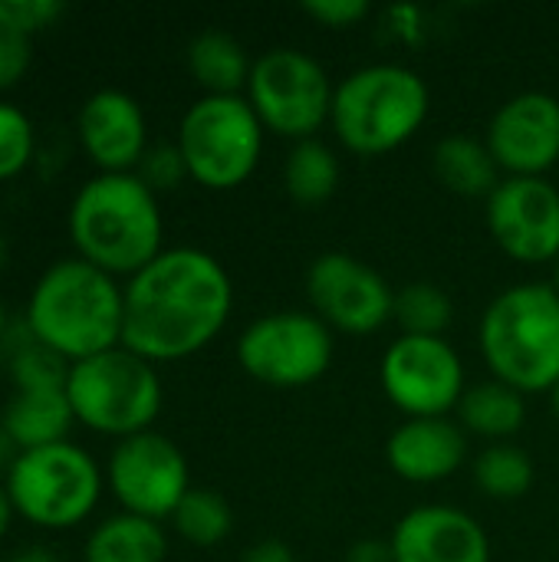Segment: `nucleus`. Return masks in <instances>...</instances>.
Here are the masks:
<instances>
[{
	"label": "nucleus",
	"mask_w": 559,
	"mask_h": 562,
	"mask_svg": "<svg viewBox=\"0 0 559 562\" xmlns=\"http://www.w3.org/2000/svg\"><path fill=\"white\" fill-rule=\"evenodd\" d=\"M76 425L66 389L63 392H13L3 402L0 428L20 451L46 448L69 441V428Z\"/></svg>",
	"instance_id": "6ab92c4d"
},
{
	"label": "nucleus",
	"mask_w": 559,
	"mask_h": 562,
	"mask_svg": "<svg viewBox=\"0 0 559 562\" xmlns=\"http://www.w3.org/2000/svg\"><path fill=\"white\" fill-rule=\"evenodd\" d=\"M63 13V0H0V30L33 40L36 33L56 26Z\"/></svg>",
	"instance_id": "c756f323"
},
{
	"label": "nucleus",
	"mask_w": 559,
	"mask_h": 562,
	"mask_svg": "<svg viewBox=\"0 0 559 562\" xmlns=\"http://www.w3.org/2000/svg\"><path fill=\"white\" fill-rule=\"evenodd\" d=\"M333 92L326 69L303 49L277 46L254 59L244 99L257 112L264 132L280 138L306 142L329 122Z\"/></svg>",
	"instance_id": "1a4fd4ad"
},
{
	"label": "nucleus",
	"mask_w": 559,
	"mask_h": 562,
	"mask_svg": "<svg viewBox=\"0 0 559 562\" xmlns=\"http://www.w3.org/2000/svg\"><path fill=\"white\" fill-rule=\"evenodd\" d=\"M550 405H554V412H557V418H559V382L554 385V392H550Z\"/></svg>",
	"instance_id": "a19ab883"
},
{
	"label": "nucleus",
	"mask_w": 559,
	"mask_h": 562,
	"mask_svg": "<svg viewBox=\"0 0 559 562\" xmlns=\"http://www.w3.org/2000/svg\"><path fill=\"white\" fill-rule=\"evenodd\" d=\"M66 398L76 425L125 441L152 431L161 415L165 389L158 369L125 346L72 362L66 379Z\"/></svg>",
	"instance_id": "423d86ee"
},
{
	"label": "nucleus",
	"mask_w": 559,
	"mask_h": 562,
	"mask_svg": "<svg viewBox=\"0 0 559 562\" xmlns=\"http://www.w3.org/2000/svg\"><path fill=\"white\" fill-rule=\"evenodd\" d=\"M165 557L168 537L161 524L122 510L99 520L82 543V562H165Z\"/></svg>",
	"instance_id": "aec40b11"
},
{
	"label": "nucleus",
	"mask_w": 559,
	"mask_h": 562,
	"mask_svg": "<svg viewBox=\"0 0 559 562\" xmlns=\"http://www.w3.org/2000/svg\"><path fill=\"white\" fill-rule=\"evenodd\" d=\"M468 458V435L451 418H405L385 445L389 468L409 484H441Z\"/></svg>",
	"instance_id": "a211bd4d"
},
{
	"label": "nucleus",
	"mask_w": 559,
	"mask_h": 562,
	"mask_svg": "<svg viewBox=\"0 0 559 562\" xmlns=\"http://www.w3.org/2000/svg\"><path fill=\"white\" fill-rule=\"evenodd\" d=\"M339 178H343V168H339V158L336 151L320 142V138H306V142H297L283 161V184H287V194L303 204V207H320L326 204L336 188H339Z\"/></svg>",
	"instance_id": "393cba45"
},
{
	"label": "nucleus",
	"mask_w": 559,
	"mask_h": 562,
	"mask_svg": "<svg viewBox=\"0 0 559 562\" xmlns=\"http://www.w3.org/2000/svg\"><path fill=\"white\" fill-rule=\"evenodd\" d=\"M550 286H554V290L559 293V257L554 260V283H550Z\"/></svg>",
	"instance_id": "79ce46f5"
},
{
	"label": "nucleus",
	"mask_w": 559,
	"mask_h": 562,
	"mask_svg": "<svg viewBox=\"0 0 559 562\" xmlns=\"http://www.w3.org/2000/svg\"><path fill=\"white\" fill-rule=\"evenodd\" d=\"M254 59L224 30H204L188 43V72L204 95H244Z\"/></svg>",
	"instance_id": "412c9836"
},
{
	"label": "nucleus",
	"mask_w": 559,
	"mask_h": 562,
	"mask_svg": "<svg viewBox=\"0 0 559 562\" xmlns=\"http://www.w3.org/2000/svg\"><path fill=\"white\" fill-rule=\"evenodd\" d=\"M16 454H20V448L10 441V435L0 428V474L7 477V471L13 468V461H16Z\"/></svg>",
	"instance_id": "e433bc0d"
},
{
	"label": "nucleus",
	"mask_w": 559,
	"mask_h": 562,
	"mask_svg": "<svg viewBox=\"0 0 559 562\" xmlns=\"http://www.w3.org/2000/svg\"><path fill=\"white\" fill-rule=\"evenodd\" d=\"M481 356L491 375L521 395L554 392L559 382V293L550 283H517L481 316Z\"/></svg>",
	"instance_id": "20e7f679"
},
{
	"label": "nucleus",
	"mask_w": 559,
	"mask_h": 562,
	"mask_svg": "<svg viewBox=\"0 0 559 562\" xmlns=\"http://www.w3.org/2000/svg\"><path fill=\"white\" fill-rule=\"evenodd\" d=\"M310 313L329 329L349 336H369L392 319L395 290L379 270L349 254H320L306 270Z\"/></svg>",
	"instance_id": "ddd939ff"
},
{
	"label": "nucleus",
	"mask_w": 559,
	"mask_h": 562,
	"mask_svg": "<svg viewBox=\"0 0 559 562\" xmlns=\"http://www.w3.org/2000/svg\"><path fill=\"white\" fill-rule=\"evenodd\" d=\"M461 415V428L471 435H481L494 445L514 438L524 422H527V395H521L517 389L491 379L481 385H471L458 405Z\"/></svg>",
	"instance_id": "b1692460"
},
{
	"label": "nucleus",
	"mask_w": 559,
	"mask_h": 562,
	"mask_svg": "<svg viewBox=\"0 0 559 562\" xmlns=\"http://www.w3.org/2000/svg\"><path fill=\"white\" fill-rule=\"evenodd\" d=\"M33 63V40L0 30V92H10L23 82Z\"/></svg>",
	"instance_id": "2f4dec72"
},
{
	"label": "nucleus",
	"mask_w": 559,
	"mask_h": 562,
	"mask_svg": "<svg viewBox=\"0 0 559 562\" xmlns=\"http://www.w3.org/2000/svg\"><path fill=\"white\" fill-rule=\"evenodd\" d=\"M3 372L13 385V392H63L69 379V362L59 359L53 349H46L20 319L10 323V333L0 346Z\"/></svg>",
	"instance_id": "5701e85b"
},
{
	"label": "nucleus",
	"mask_w": 559,
	"mask_h": 562,
	"mask_svg": "<svg viewBox=\"0 0 559 562\" xmlns=\"http://www.w3.org/2000/svg\"><path fill=\"white\" fill-rule=\"evenodd\" d=\"M10 562H59V557L49 547H26V550H20Z\"/></svg>",
	"instance_id": "4c0bfd02"
},
{
	"label": "nucleus",
	"mask_w": 559,
	"mask_h": 562,
	"mask_svg": "<svg viewBox=\"0 0 559 562\" xmlns=\"http://www.w3.org/2000/svg\"><path fill=\"white\" fill-rule=\"evenodd\" d=\"M13 517H16V510H13L10 494H7V487H3V481H0V543L7 540V533H10V527H13Z\"/></svg>",
	"instance_id": "c9c22d12"
},
{
	"label": "nucleus",
	"mask_w": 559,
	"mask_h": 562,
	"mask_svg": "<svg viewBox=\"0 0 559 562\" xmlns=\"http://www.w3.org/2000/svg\"><path fill=\"white\" fill-rule=\"evenodd\" d=\"M122 346L152 366L181 362L208 349L234 310L224 263L198 247H165L122 283Z\"/></svg>",
	"instance_id": "f257e3e1"
},
{
	"label": "nucleus",
	"mask_w": 559,
	"mask_h": 562,
	"mask_svg": "<svg viewBox=\"0 0 559 562\" xmlns=\"http://www.w3.org/2000/svg\"><path fill=\"white\" fill-rule=\"evenodd\" d=\"M395 562H491L484 527L458 507H415L392 530Z\"/></svg>",
	"instance_id": "f3484780"
},
{
	"label": "nucleus",
	"mask_w": 559,
	"mask_h": 562,
	"mask_svg": "<svg viewBox=\"0 0 559 562\" xmlns=\"http://www.w3.org/2000/svg\"><path fill=\"white\" fill-rule=\"evenodd\" d=\"M36 155V128L30 122V115L0 99V184L20 178Z\"/></svg>",
	"instance_id": "c85d7f7f"
},
{
	"label": "nucleus",
	"mask_w": 559,
	"mask_h": 562,
	"mask_svg": "<svg viewBox=\"0 0 559 562\" xmlns=\"http://www.w3.org/2000/svg\"><path fill=\"white\" fill-rule=\"evenodd\" d=\"M343 562H395V557H392V543L385 540H359L349 547Z\"/></svg>",
	"instance_id": "72a5a7b5"
},
{
	"label": "nucleus",
	"mask_w": 559,
	"mask_h": 562,
	"mask_svg": "<svg viewBox=\"0 0 559 562\" xmlns=\"http://www.w3.org/2000/svg\"><path fill=\"white\" fill-rule=\"evenodd\" d=\"M241 562H297V560H293V550H290L283 540H260V543H254V547L244 553V560Z\"/></svg>",
	"instance_id": "f704fd0d"
},
{
	"label": "nucleus",
	"mask_w": 559,
	"mask_h": 562,
	"mask_svg": "<svg viewBox=\"0 0 559 562\" xmlns=\"http://www.w3.org/2000/svg\"><path fill=\"white\" fill-rule=\"evenodd\" d=\"M135 175L155 191H175L185 178H188V168H185V158L178 151V145H152L142 158V165L135 168Z\"/></svg>",
	"instance_id": "7c9ffc66"
},
{
	"label": "nucleus",
	"mask_w": 559,
	"mask_h": 562,
	"mask_svg": "<svg viewBox=\"0 0 559 562\" xmlns=\"http://www.w3.org/2000/svg\"><path fill=\"white\" fill-rule=\"evenodd\" d=\"M303 10L310 20H316L329 30H349L369 16L366 0H306Z\"/></svg>",
	"instance_id": "473e14b6"
},
{
	"label": "nucleus",
	"mask_w": 559,
	"mask_h": 562,
	"mask_svg": "<svg viewBox=\"0 0 559 562\" xmlns=\"http://www.w3.org/2000/svg\"><path fill=\"white\" fill-rule=\"evenodd\" d=\"M237 362L270 389H306L333 362V329L310 310L267 313L241 333Z\"/></svg>",
	"instance_id": "9d476101"
},
{
	"label": "nucleus",
	"mask_w": 559,
	"mask_h": 562,
	"mask_svg": "<svg viewBox=\"0 0 559 562\" xmlns=\"http://www.w3.org/2000/svg\"><path fill=\"white\" fill-rule=\"evenodd\" d=\"M435 178L461 198H491L497 191L501 168L488 148V142H478L471 135H448L435 145L432 155Z\"/></svg>",
	"instance_id": "4be33fe9"
},
{
	"label": "nucleus",
	"mask_w": 559,
	"mask_h": 562,
	"mask_svg": "<svg viewBox=\"0 0 559 562\" xmlns=\"http://www.w3.org/2000/svg\"><path fill=\"white\" fill-rule=\"evenodd\" d=\"M264 125L244 95H201L178 125V151L188 178L208 191L241 188L260 165Z\"/></svg>",
	"instance_id": "6e6552de"
},
{
	"label": "nucleus",
	"mask_w": 559,
	"mask_h": 562,
	"mask_svg": "<svg viewBox=\"0 0 559 562\" xmlns=\"http://www.w3.org/2000/svg\"><path fill=\"white\" fill-rule=\"evenodd\" d=\"M76 257L115 280L145 270L165 250L158 194L135 175H92L72 194L66 214Z\"/></svg>",
	"instance_id": "f03ea898"
},
{
	"label": "nucleus",
	"mask_w": 559,
	"mask_h": 562,
	"mask_svg": "<svg viewBox=\"0 0 559 562\" xmlns=\"http://www.w3.org/2000/svg\"><path fill=\"white\" fill-rule=\"evenodd\" d=\"M0 562H10V560H0Z\"/></svg>",
	"instance_id": "37998d69"
},
{
	"label": "nucleus",
	"mask_w": 559,
	"mask_h": 562,
	"mask_svg": "<svg viewBox=\"0 0 559 562\" xmlns=\"http://www.w3.org/2000/svg\"><path fill=\"white\" fill-rule=\"evenodd\" d=\"M392 319L399 323L402 336H425L445 339V329L455 319V306L438 283H409L395 293Z\"/></svg>",
	"instance_id": "cd10ccee"
},
{
	"label": "nucleus",
	"mask_w": 559,
	"mask_h": 562,
	"mask_svg": "<svg viewBox=\"0 0 559 562\" xmlns=\"http://www.w3.org/2000/svg\"><path fill=\"white\" fill-rule=\"evenodd\" d=\"M488 231L517 263L559 257V191L547 178H504L488 198Z\"/></svg>",
	"instance_id": "4468645a"
},
{
	"label": "nucleus",
	"mask_w": 559,
	"mask_h": 562,
	"mask_svg": "<svg viewBox=\"0 0 559 562\" xmlns=\"http://www.w3.org/2000/svg\"><path fill=\"white\" fill-rule=\"evenodd\" d=\"M7 260H10V244H7V234L0 231V270L7 267Z\"/></svg>",
	"instance_id": "ea45409f"
},
{
	"label": "nucleus",
	"mask_w": 559,
	"mask_h": 562,
	"mask_svg": "<svg viewBox=\"0 0 559 562\" xmlns=\"http://www.w3.org/2000/svg\"><path fill=\"white\" fill-rule=\"evenodd\" d=\"M76 138L99 175H128L152 148L145 109L122 89H96L79 105Z\"/></svg>",
	"instance_id": "dca6fc26"
},
{
	"label": "nucleus",
	"mask_w": 559,
	"mask_h": 562,
	"mask_svg": "<svg viewBox=\"0 0 559 562\" xmlns=\"http://www.w3.org/2000/svg\"><path fill=\"white\" fill-rule=\"evenodd\" d=\"M484 142L507 178H544L559 161V102L547 92L507 99Z\"/></svg>",
	"instance_id": "2eb2a0df"
},
{
	"label": "nucleus",
	"mask_w": 559,
	"mask_h": 562,
	"mask_svg": "<svg viewBox=\"0 0 559 562\" xmlns=\"http://www.w3.org/2000/svg\"><path fill=\"white\" fill-rule=\"evenodd\" d=\"M379 379L405 418H448L468 392L465 362L448 339L399 336L382 356Z\"/></svg>",
	"instance_id": "f8f14e48"
},
{
	"label": "nucleus",
	"mask_w": 559,
	"mask_h": 562,
	"mask_svg": "<svg viewBox=\"0 0 559 562\" xmlns=\"http://www.w3.org/2000/svg\"><path fill=\"white\" fill-rule=\"evenodd\" d=\"M122 283L76 254L49 263L23 306L26 329L69 366L122 346Z\"/></svg>",
	"instance_id": "7ed1b4c3"
},
{
	"label": "nucleus",
	"mask_w": 559,
	"mask_h": 562,
	"mask_svg": "<svg viewBox=\"0 0 559 562\" xmlns=\"http://www.w3.org/2000/svg\"><path fill=\"white\" fill-rule=\"evenodd\" d=\"M105 487L119 501L122 514L145 520H171L185 494L191 491V471L181 448L152 431L115 441L105 461Z\"/></svg>",
	"instance_id": "9b49d317"
},
{
	"label": "nucleus",
	"mask_w": 559,
	"mask_h": 562,
	"mask_svg": "<svg viewBox=\"0 0 559 562\" xmlns=\"http://www.w3.org/2000/svg\"><path fill=\"white\" fill-rule=\"evenodd\" d=\"M7 333H10V313H7V303H3V296H0V346H3V339H7Z\"/></svg>",
	"instance_id": "58836bf2"
},
{
	"label": "nucleus",
	"mask_w": 559,
	"mask_h": 562,
	"mask_svg": "<svg viewBox=\"0 0 559 562\" xmlns=\"http://www.w3.org/2000/svg\"><path fill=\"white\" fill-rule=\"evenodd\" d=\"M428 86L415 69L372 63L336 86L329 125L346 151L379 158L418 135L428 119Z\"/></svg>",
	"instance_id": "39448f33"
},
{
	"label": "nucleus",
	"mask_w": 559,
	"mask_h": 562,
	"mask_svg": "<svg viewBox=\"0 0 559 562\" xmlns=\"http://www.w3.org/2000/svg\"><path fill=\"white\" fill-rule=\"evenodd\" d=\"M171 527L191 547H217L234 530V510L217 491L191 487L171 514Z\"/></svg>",
	"instance_id": "a878e982"
},
{
	"label": "nucleus",
	"mask_w": 559,
	"mask_h": 562,
	"mask_svg": "<svg viewBox=\"0 0 559 562\" xmlns=\"http://www.w3.org/2000/svg\"><path fill=\"white\" fill-rule=\"evenodd\" d=\"M3 487L20 520L59 533L96 514L105 491V471L86 448L59 441L20 451L3 477Z\"/></svg>",
	"instance_id": "0eeeda50"
},
{
	"label": "nucleus",
	"mask_w": 559,
	"mask_h": 562,
	"mask_svg": "<svg viewBox=\"0 0 559 562\" xmlns=\"http://www.w3.org/2000/svg\"><path fill=\"white\" fill-rule=\"evenodd\" d=\"M474 484L491 501H517L534 487V461L517 445H491L474 461Z\"/></svg>",
	"instance_id": "bb28decb"
}]
</instances>
